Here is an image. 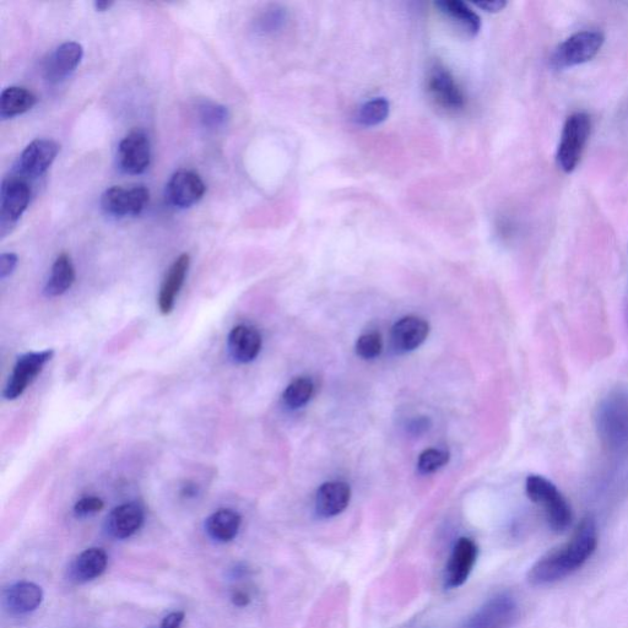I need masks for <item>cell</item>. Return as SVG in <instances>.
Masks as SVG:
<instances>
[{
    "instance_id": "8992f818",
    "label": "cell",
    "mask_w": 628,
    "mask_h": 628,
    "mask_svg": "<svg viewBox=\"0 0 628 628\" xmlns=\"http://www.w3.org/2000/svg\"><path fill=\"white\" fill-rule=\"evenodd\" d=\"M518 616L516 598L508 593H498L487 599L460 628H512Z\"/></svg>"
},
{
    "instance_id": "74e56055",
    "label": "cell",
    "mask_w": 628,
    "mask_h": 628,
    "mask_svg": "<svg viewBox=\"0 0 628 628\" xmlns=\"http://www.w3.org/2000/svg\"><path fill=\"white\" fill-rule=\"evenodd\" d=\"M410 429L415 432L426 431L429 429V420L419 419L413 422V425L410 426Z\"/></svg>"
},
{
    "instance_id": "d4e9b609",
    "label": "cell",
    "mask_w": 628,
    "mask_h": 628,
    "mask_svg": "<svg viewBox=\"0 0 628 628\" xmlns=\"http://www.w3.org/2000/svg\"><path fill=\"white\" fill-rule=\"evenodd\" d=\"M34 92L20 86H10L0 96V117L3 119L24 115L36 105Z\"/></svg>"
},
{
    "instance_id": "83f0119b",
    "label": "cell",
    "mask_w": 628,
    "mask_h": 628,
    "mask_svg": "<svg viewBox=\"0 0 628 628\" xmlns=\"http://www.w3.org/2000/svg\"><path fill=\"white\" fill-rule=\"evenodd\" d=\"M288 21V12L280 5H270L254 20L253 29L259 35H273L280 31Z\"/></svg>"
},
{
    "instance_id": "3957f363",
    "label": "cell",
    "mask_w": 628,
    "mask_h": 628,
    "mask_svg": "<svg viewBox=\"0 0 628 628\" xmlns=\"http://www.w3.org/2000/svg\"><path fill=\"white\" fill-rule=\"evenodd\" d=\"M525 492L530 501L543 510L552 532L565 533L572 523V510L566 497L552 481L541 475H529L525 481Z\"/></svg>"
},
{
    "instance_id": "f1b7e54d",
    "label": "cell",
    "mask_w": 628,
    "mask_h": 628,
    "mask_svg": "<svg viewBox=\"0 0 628 628\" xmlns=\"http://www.w3.org/2000/svg\"><path fill=\"white\" fill-rule=\"evenodd\" d=\"M313 392V382L308 378L301 377L289 384L288 388L285 389L283 399L289 408L299 409L310 402Z\"/></svg>"
},
{
    "instance_id": "9a60e30c",
    "label": "cell",
    "mask_w": 628,
    "mask_h": 628,
    "mask_svg": "<svg viewBox=\"0 0 628 628\" xmlns=\"http://www.w3.org/2000/svg\"><path fill=\"white\" fill-rule=\"evenodd\" d=\"M84 56V48L78 42L62 43L46 59L43 73L50 83L56 84L69 77L78 68Z\"/></svg>"
},
{
    "instance_id": "ac0fdd59",
    "label": "cell",
    "mask_w": 628,
    "mask_h": 628,
    "mask_svg": "<svg viewBox=\"0 0 628 628\" xmlns=\"http://www.w3.org/2000/svg\"><path fill=\"white\" fill-rule=\"evenodd\" d=\"M229 353L240 364H249L257 359L262 350V335L249 326H237L231 330L227 339Z\"/></svg>"
},
{
    "instance_id": "7a4b0ae2",
    "label": "cell",
    "mask_w": 628,
    "mask_h": 628,
    "mask_svg": "<svg viewBox=\"0 0 628 628\" xmlns=\"http://www.w3.org/2000/svg\"><path fill=\"white\" fill-rule=\"evenodd\" d=\"M595 429L610 453L628 452V387L617 388L600 400Z\"/></svg>"
},
{
    "instance_id": "2e32d148",
    "label": "cell",
    "mask_w": 628,
    "mask_h": 628,
    "mask_svg": "<svg viewBox=\"0 0 628 628\" xmlns=\"http://www.w3.org/2000/svg\"><path fill=\"white\" fill-rule=\"evenodd\" d=\"M430 334V324L420 317L408 316L394 324L392 345L398 353H409L425 343Z\"/></svg>"
},
{
    "instance_id": "f35d334b",
    "label": "cell",
    "mask_w": 628,
    "mask_h": 628,
    "mask_svg": "<svg viewBox=\"0 0 628 628\" xmlns=\"http://www.w3.org/2000/svg\"><path fill=\"white\" fill-rule=\"evenodd\" d=\"M113 4L115 3L110 2V0H97L94 5L97 12H106V10L110 9Z\"/></svg>"
},
{
    "instance_id": "9c48e42d",
    "label": "cell",
    "mask_w": 628,
    "mask_h": 628,
    "mask_svg": "<svg viewBox=\"0 0 628 628\" xmlns=\"http://www.w3.org/2000/svg\"><path fill=\"white\" fill-rule=\"evenodd\" d=\"M61 150V146L52 139H36L26 146L20 155L16 175L25 180H35L50 169L53 161Z\"/></svg>"
},
{
    "instance_id": "ba28073f",
    "label": "cell",
    "mask_w": 628,
    "mask_h": 628,
    "mask_svg": "<svg viewBox=\"0 0 628 628\" xmlns=\"http://www.w3.org/2000/svg\"><path fill=\"white\" fill-rule=\"evenodd\" d=\"M149 199V189L144 186L129 189L115 186L102 194L101 208L111 218L122 219L142 214Z\"/></svg>"
},
{
    "instance_id": "44dd1931",
    "label": "cell",
    "mask_w": 628,
    "mask_h": 628,
    "mask_svg": "<svg viewBox=\"0 0 628 628\" xmlns=\"http://www.w3.org/2000/svg\"><path fill=\"white\" fill-rule=\"evenodd\" d=\"M4 600L5 605L13 614H29L41 605L43 592L35 583L20 582L5 592Z\"/></svg>"
},
{
    "instance_id": "7402d4cb",
    "label": "cell",
    "mask_w": 628,
    "mask_h": 628,
    "mask_svg": "<svg viewBox=\"0 0 628 628\" xmlns=\"http://www.w3.org/2000/svg\"><path fill=\"white\" fill-rule=\"evenodd\" d=\"M436 7L465 35L473 37L479 34L481 29L480 16L467 4L460 2V0H442V2L436 3Z\"/></svg>"
},
{
    "instance_id": "ab89813d",
    "label": "cell",
    "mask_w": 628,
    "mask_h": 628,
    "mask_svg": "<svg viewBox=\"0 0 628 628\" xmlns=\"http://www.w3.org/2000/svg\"><path fill=\"white\" fill-rule=\"evenodd\" d=\"M198 494L197 486L194 484H187L183 487L182 495L184 497H194Z\"/></svg>"
},
{
    "instance_id": "52a82bcc",
    "label": "cell",
    "mask_w": 628,
    "mask_h": 628,
    "mask_svg": "<svg viewBox=\"0 0 628 628\" xmlns=\"http://www.w3.org/2000/svg\"><path fill=\"white\" fill-rule=\"evenodd\" d=\"M31 187L29 181L16 175L5 178L0 193V236L12 232L29 207Z\"/></svg>"
},
{
    "instance_id": "603a6c76",
    "label": "cell",
    "mask_w": 628,
    "mask_h": 628,
    "mask_svg": "<svg viewBox=\"0 0 628 628\" xmlns=\"http://www.w3.org/2000/svg\"><path fill=\"white\" fill-rule=\"evenodd\" d=\"M107 562L108 559L104 550L88 549L81 552L78 559L74 561L70 573L77 582H89L100 577L106 571Z\"/></svg>"
},
{
    "instance_id": "277c9868",
    "label": "cell",
    "mask_w": 628,
    "mask_h": 628,
    "mask_svg": "<svg viewBox=\"0 0 628 628\" xmlns=\"http://www.w3.org/2000/svg\"><path fill=\"white\" fill-rule=\"evenodd\" d=\"M590 131L592 119L588 113L576 112L566 119L556 153L557 166L561 171L571 173L577 169L586 149Z\"/></svg>"
},
{
    "instance_id": "f546056e",
    "label": "cell",
    "mask_w": 628,
    "mask_h": 628,
    "mask_svg": "<svg viewBox=\"0 0 628 628\" xmlns=\"http://www.w3.org/2000/svg\"><path fill=\"white\" fill-rule=\"evenodd\" d=\"M197 112L200 123L208 129L224 127L230 118L229 110L213 101H203L198 105Z\"/></svg>"
},
{
    "instance_id": "4316f807",
    "label": "cell",
    "mask_w": 628,
    "mask_h": 628,
    "mask_svg": "<svg viewBox=\"0 0 628 628\" xmlns=\"http://www.w3.org/2000/svg\"><path fill=\"white\" fill-rule=\"evenodd\" d=\"M391 104L384 97L366 102L357 110L355 121L362 127H376L389 117Z\"/></svg>"
},
{
    "instance_id": "d6986e66",
    "label": "cell",
    "mask_w": 628,
    "mask_h": 628,
    "mask_svg": "<svg viewBox=\"0 0 628 628\" xmlns=\"http://www.w3.org/2000/svg\"><path fill=\"white\" fill-rule=\"evenodd\" d=\"M144 523V511L138 503H124L107 518L108 533L116 539H127L137 533Z\"/></svg>"
},
{
    "instance_id": "8fae6325",
    "label": "cell",
    "mask_w": 628,
    "mask_h": 628,
    "mask_svg": "<svg viewBox=\"0 0 628 628\" xmlns=\"http://www.w3.org/2000/svg\"><path fill=\"white\" fill-rule=\"evenodd\" d=\"M53 355V350H43L39 353H27L20 356L16 361L12 376L9 377L7 387L4 389V398L8 400L18 399L29 387V384L40 375L43 367L52 359Z\"/></svg>"
},
{
    "instance_id": "4dcf8cb0",
    "label": "cell",
    "mask_w": 628,
    "mask_h": 628,
    "mask_svg": "<svg viewBox=\"0 0 628 628\" xmlns=\"http://www.w3.org/2000/svg\"><path fill=\"white\" fill-rule=\"evenodd\" d=\"M449 462V453L442 449H427L422 452L418 462V468L421 474L436 473Z\"/></svg>"
},
{
    "instance_id": "60d3db41",
    "label": "cell",
    "mask_w": 628,
    "mask_h": 628,
    "mask_svg": "<svg viewBox=\"0 0 628 628\" xmlns=\"http://www.w3.org/2000/svg\"><path fill=\"white\" fill-rule=\"evenodd\" d=\"M626 311H627V318H628V305H627V310Z\"/></svg>"
},
{
    "instance_id": "6da1fadb",
    "label": "cell",
    "mask_w": 628,
    "mask_h": 628,
    "mask_svg": "<svg viewBox=\"0 0 628 628\" xmlns=\"http://www.w3.org/2000/svg\"><path fill=\"white\" fill-rule=\"evenodd\" d=\"M598 546V528L592 517L584 518L573 537L554 549L530 568L528 579L543 587L562 581L586 565Z\"/></svg>"
},
{
    "instance_id": "5b68a950",
    "label": "cell",
    "mask_w": 628,
    "mask_h": 628,
    "mask_svg": "<svg viewBox=\"0 0 628 628\" xmlns=\"http://www.w3.org/2000/svg\"><path fill=\"white\" fill-rule=\"evenodd\" d=\"M604 41L605 37L600 31H579L556 48L551 57V66L566 69L592 61L602 50Z\"/></svg>"
},
{
    "instance_id": "1f68e13d",
    "label": "cell",
    "mask_w": 628,
    "mask_h": 628,
    "mask_svg": "<svg viewBox=\"0 0 628 628\" xmlns=\"http://www.w3.org/2000/svg\"><path fill=\"white\" fill-rule=\"evenodd\" d=\"M383 350V340L378 333L361 335L356 343V353L362 359L373 360L380 356Z\"/></svg>"
},
{
    "instance_id": "ffe728a7",
    "label": "cell",
    "mask_w": 628,
    "mask_h": 628,
    "mask_svg": "<svg viewBox=\"0 0 628 628\" xmlns=\"http://www.w3.org/2000/svg\"><path fill=\"white\" fill-rule=\"evenodd\" d=\"M191 257L183 253L171 265L169 272L165 276L159 295V308L162 314H169L175 307L176 299L182 289L184 280L188 274Z\"/></svg>"
},
{
    "instance_id": "7c38bea8",
    "label": "cell",
    "mask_w": 628,
    "mask_h": 628,
    "mask_svg": "<svg viewBox=\"0 0 628 628\" xmlns=\"http://www.w3.org/2000/svg\"><path fill=\"white\" fill-rule=\"evenodd\" d=\"M150 161V140L140 129L129 133L119 144L118 164L128 175H142L148 169Z\"/></svg>"
},
{
    "instance_id": "30bf717a",
    "label": "cell",
    "mask_w": 628,
    "mask_h": 628,
    "mask_svg": "<svg viewBox=\"0 0 628 628\" xmlns=\"http://www.w3.org/2000/svg\"><path fill=\"white\" fill-rule=\"evenodd\" d=\"M478 556L479 546L473 539L459 538L447 562L445 587L447 589L462 587L473 572Z\"/></svg>"
},
{
    "instance_id": "e0dca14e",
    "label": "cell",
    "mask_w": 628,
    "mask_h": 628,
    "mask_svg": "<svg viewBox=\"0 0 628 628\" xmlns=\"http://www.w3.org/2000/svg\"><path fill=\"white\" fill-rule=\"evenodd\" d=\"M351 500L350 486L344 481H329L319 487L316 495V512L319 517L333 518L348 508Z\"/></svg>"
},
{
    "instance_id": "5bb4252c",
    "label": "cell",
    "mask_w": 628,
    "mask_h": 628,
    "mask_svg": "<svg viewBox=\"0 0 628 628\" xmlns=\"http://www.w3.org/2000/svg\"><path fill=\"white\" fill-rule=\"evenodd\" d=\"M432 99L447 111L457 112L465 106V95L453 75L445 67L435 66L427 79Z\"/></svg>"
},
{
    "instance_id": "4fadbf2b",
    "label": "cell",
    "mask_w": 628,
    "mask_h": 628,
    "mask_svg": "<svg viewBox=\"0 0 628 628\" xmlns=\"http://www.w3.org/2000/svg\"><path fill=\"white\" fill-rule=\"evenodd\" d=\"M207 187L198 173L181 170L171 177L166 186V200L178 209L191 208L204 197Z\"/></svg>"
},
{
    "instance_id": "836d02e7",
    "label": "cell",
    "mask_w": 628,
    "mask_h": 628,
    "mask_svg": "<svg viewBox=\"0 0 628 628\" xmlns=\"http://www.w3.org/2000/svg\"><path fill=\"white\" fill-rule=\"evenodd\" d=\"M18 256L15 253H3L0 256V279L8 278L14 273L16 265H18Z\"/></svg>"
},
{
    "instance_id": "cb8c5ba5",
    "label": "cell",
    "mask_w": 628,
    "mask_h": 628,
    "mask_svg": "<svg viewBox=\"0 0 628 628\" xmlns=\"http://www.w3.org/2000/svg\"><path fill=\"white\" fill-rule=\"evenodd\" d=\"M242 518L240 514L232 510H219L211 514L205 523V528L213 538L220 543H229L240 532Z\"/></svg>"
},
{
    "instance_id": "e575fe53",
    "label": "cell",
    "mask_w": 628,
    "mask_h": 628,
    "mask_svg": "<svg viewBox=\"0 0 628 628\" xmlns=\"http://www.w3.org/2000/svg\"><path fill=\"white\" fill-rule=\"evenodd\" d=\"M476 7L483 9L487 13H498L506 8L507 3L505 0H483V2H476Z\"/></svg>"
},
{
    "instance_id": "d590c367",
    "label": "cell",
    "mask_w": 628,
    "mask_h": 628,
    "mask_svg": "<svg viewBox=\"0 0 628 628\" xmlns=\"http://www.w3.org/2000/svg\"><path fill=\"white\" fill-rule=\"evenodd\" d=\"M184 620V613L182 611H175L167 615L162 621L161 628H180Z\"/></svg>"
},
{
    "instance_id": "484cf974",
    "label": "cell",
    "mask_w": 628,
    "mask_h": 628,
    "mask_svg": "<svg viewBox=\"0 0 628 628\" xmlns=\"http://www.w3.org/2000/svg\"><path fill=\"white\" fill-rule=\"evenodd\" d=\"M75 281V269L72 258L66 253L58 256L53 263L50 279H48L45 294L48 297H57L67 292Z\"/></svg>"
},
{
    "instance_id": "d6a6232c",
    "label": "cell",
    "mask_w": 628,
    "mask_h": 628,
    "mask_svg": "<svg viewBox=\"0 0 628 628\" xmlns=\"http://www.w3.org/2000/svg\"><path fill=\"white\" fill-rule=\"evenodd\" d=\"M105 503L99 497L89 496L83 497L74 506V512L78 517H88L91 514L102 511Z\"/></svg>"
},
{
    "instance_id": "8d00e7d4",
    "label": "cell",
    "mask_w": 628,
    "mask_h": 628,
    "mask_svg": "<svg viewBox=\"0 0 628 628\" xmlns=\"http://www.w3.org/2000/svg\"><path fill=\"white\" fill-rule=\"evenodd\" d=\"M232 603L236 606H240V608H243V606H247L251 603V598H249L247 593L238 590V592H235L234 595H232Z\"/></svg>"
}]
</instances>
